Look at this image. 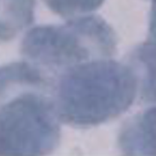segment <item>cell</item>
Here are the masks:
<instances>
[{
	"label": "cell",
	"mask_w": 156,
	"mask_h": 156,
	"mask_svg": "<svg viewBox=\"0 0 156 156\" xmlns=\"http://www.w3.org/2000/svg\"><path fill=\"white\" fill-rule=\"evenodd\" d=\"M139 88L134 69L111 58H99L61 72L54 105L60 122L75 127L96 126L124 113Z\"/></svg>",
	"instance_id": "1"
},
{
	"label": "cell",
	"mask_w": 156,
	"mask_h": 156,
	"mask_svg": "<svg viewBox=\"0 0 156 156\" xmlns=\"http://www.w3.org/2000/svg\"><path fill=\"white\" fill-rule=\"evenodd\" d=\"M116 44V36L105 20L85 16L63 25L31 28L23 38L21 53L36 67L62 72L80 63L112 57Z\"/></svg>",
	"instance_id": "2"
},
{
	"label": "cell",
	"mask_w": 156,
	"mask_h": 156,
	"mask_svg": "<svg viewBox=\"0 0 156 156\" xmlns=\"http://www.w3.org/2000/svg\"><path fill=\"white\" fill-rule=\"evenodd\" d=\"M54 101L40 92L25 91L0 106V155H44L59 144Z\"/></svg>",
	"instance_id": "3"
},
{
	"label": "cell",
	"mask_w": 156,
	"mask_h": 156,
	"mask_svg": "<svg viewBox=\"0 0 156 156\" xmlns=\"http://www.w3.org/2000/svg\"><path fill=\"white\" fill-rule=\"evenodd\" d=\"M155 109L133 118L119 136L121 149L131 155H153L155 152Z\"/></svg>",
	"instance_id": "4"
},
{
	"label": "cell",
	"mask_w": 156,
	"mask_h": 156,
	"mask_svg": "<svg viewBox=\"0 0 156 156\" xmlns=\"http://www.w3.org/2000/svg\"><path fill=\"white\" fill-rule=\"evenodd\" d=\"M35 0H0V42L13 39L34 20Z\"/></svg>",
	"instance_id": "5"
},
{
	"label": "cell",
	"mask_w": 156,
	"mask_h": 156,
	"mask_svg": "<svg viewBox=\"0 0 156 156\" xmlns=\"http://www.w3.org/2000/svg\"><path fill=\"white\" fill-rule=\"evenodd\" d=\"M56 14L65 16H78L98 9L104 0H44Z\"/></svg>",
	"instance_id": "6"
}]
</instances>
